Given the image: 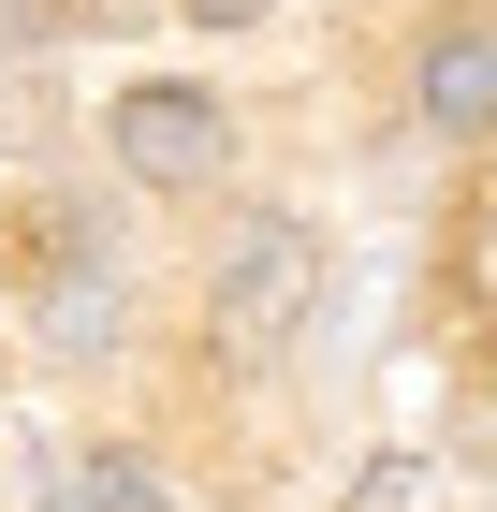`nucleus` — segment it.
I'll list each match as a JSON object with an SVG mask.
<instances>
[{"instance_id":"2","label":"nucleus","mask_w":497,"mask_h":512,"mask_svg":"<svg viewBox=\"0 0 497 512\" xmlns=\"http://www.w3.org/2000/svg\"><path fill=\"white\" fill-rule=\"evenodd\" d=\"M117 161L147 176V191H205L234 161V118L205 103V88H117Z\"/></svg>"},{"instance_id":"6","label":"nucleus","mask_w":497,"mask_h":512,"mask_svg":"<svg viewBox=\"0 0 497 512\" xmlns=\"http://www.w3.org/2000/svg\"><path fill=\"white\" fill-rule=\"evenodd\" d=\"M88 512H176L147 454H88Z\"/></svg>"},{"instance_id":"4","label":"nucleus","mask_w":497,"mask_h":512,"mask_svg":"<svg viewBox=\"0 0 497 512\" xmlns=\"http://www.w3.org/2000/svg\"><path fill=\"white\" fill-rule=\"evenodd\" d=\"M410 103H424V132H497V30H439Z\"/></svg>"},{"instance_id":"1","label":"nucleus","mask_w":497,"mask_h":512,"mask_svg":"<svg viewBox=\"0 0 497 512\" xmlns=\"http://www.w3.org/2000/svg\"><path fill=\"white\" fill-rule=\"evenodd\" d=\"M307 308H322V235H307L293 205H249L220 235V264H205V337H220V366H278L307 337Z\"/></svg>"},{"instance_id":"3","label":"nucleus","mask_w":497,"mask_h":512,"mask_svg":"<svg viewBox=\"0 0 497 512\" xmlns=\"http://www.w3.org/2000/svg\"><path fill=\"white\" fill-rule=\"evenodd\" d=\"M44 337L59 352H117V249L88 220H59V278H44Z\"/></svg>"},{"instance_id":"8","label":"nucleus","mask_w":497,"mask_h":512,"mask_svg":"<svg viewBox=\"0 0 497 512\" xmlns=\"http://www.w3.org/2000/svg\"><path fill=\"white\" fill-rule=\"evenodd\" d=\"M191 30H264V0H176Z\"/></svg>"},{"instance_id":"5","label":"nucleus","mask_w":497,"mask_h":512,"mask_svg":"<svg viewBox=\"0 0 497 512\" xmlns=\"http://www.w3.org/2000/svg\"><path fill=\"white\" fill-rule=\"evenodd\" d=\"M161 0H30V30L44 44H103V30H147Z\"/></svg>"},{"instance_id":"7","label":"nucleus","mask_w":497,"mask_h":512,"mask_svg":"<svg viewBox=\"0 0 497 512\" xmlns=\"http://www.w3.org/2000/svg\"><path fill=\"white\" fill-rule=\"evenodd\" d=\"M351 512H424V469H366V498Z\"/></svg>"}]
</instances>
